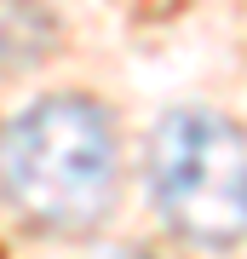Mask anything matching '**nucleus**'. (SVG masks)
Masks as SVG:
<instances>
[{"instance_id": "f257e3e1", "label": "nucleus", "mask_w": 247, "mask_h": 259, "mask_svg": "<svg viewBox=\"0 0 247 259\" xmlns=\"http://www.w3.org/2000/svg\"><path fill=\"white\" fill-rule=\"evenodd\" d=\"M115 127L92 98L52 93L12 115L0 139V190L40 231H92L115 202Z\"/></svg>"}, {"instance_id": "f03ea898", "label": "nucleus", "mask_w": 247, "mask_h": 259, "mask_svg": "<svg viewBox=\"0 0 247 259\" xmlns=\"http://www.w3.org/2000/svg\"><path fill=\"white\" fill-rule=\"evenodd\" d=\"M150 207L195 248L247 236V133L219 110H173L150 133Z\"/></svg>"}, {"instance_id": "7ed1b4c3", "label": "nucleus", "mask_w": 247, "mask_h": 259, "mask_svg": "<svg viewBox=\"0 0 247 259\" xmlns=\"http://www.w3.org/2000/svg\"><path fill=\"white\" fill-rule=\"evenodd\" d=\"M58 47V23L40 0H0V75L40 69Z\"/></svg>"}, {"instance_id": "20e7f679", "label": "nucleus", "mask_w": 247, "mask_h": 259, "mask_svg": "<svg viewBox=\"0 0 247 259\" xmlns=\"http://www.w3.org/2000/svg\"><path fill=\"white\" fill-rule=\"evenodd\" d=\"M121 259H167V253H150V248H127Z\"/></svg>"}]
</instances>
